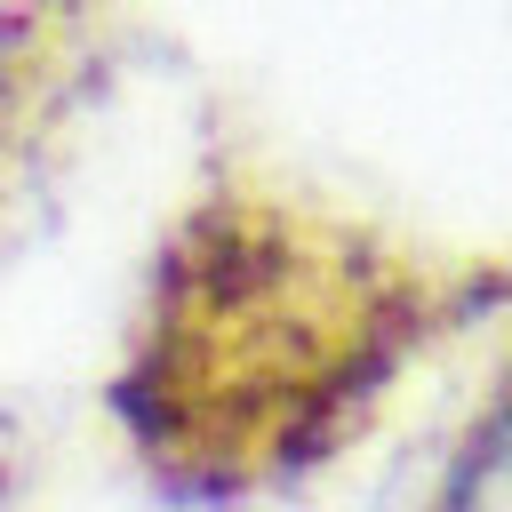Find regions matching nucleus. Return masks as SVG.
Instances as JSON below:
<instances>
[{
	"label": "nucleus",
	"instance_id": "1",
	"mask_svg": "<svg viewBox=\"0 0 512 512\" xmlns=\"http://www.w3.org/2000/svg\"><path fill=\"white\" fill-rule=\"evenodd\" d=\"M424 512H512V360H504L496 392L480 400V416L464 424Z\"/></svg>",
	"mask_w": 512,
	"mask_h": 512
}]
</instances>
